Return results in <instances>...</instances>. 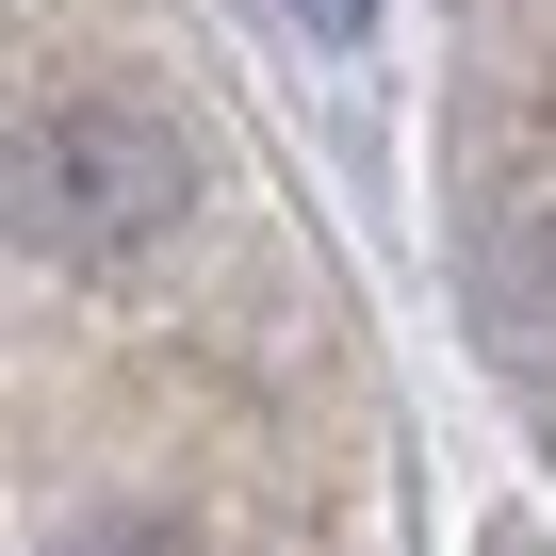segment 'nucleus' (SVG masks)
Masks as SVG:
<instances>
[{"instance_id":"f257e3e1","label":"nucleus","mask_w":556,"mask_h":556,"mask_svg":"<svg viewBox=\"0 0 556 556\" xmlns=\"http://www.w3.org/2000/svg\"><path fill=\"white\" fill-rule=\"evenodd\" d=\"M180 197H197V148L131 99H50L17 131V245L34 262H115V245L180 229Z\"/></svg>"},{"instance_id":"f03ea898","label":"nucleus","mask_w":556,"mask_h":556,"mask_svg":"<svg viewBox=\"0 0 556 556\" xmlns=\"http://www.w3.org/2000/svg\"><path fill=\"white\" fill-rule=\"evenodd\" d=\"M475 328L523 377H556V213H491L475 229Z\"/></svg>"},{"instance_id":"7ed1b4c3","label":"nucleus","mask_w":556,"mask_h":556,"mask_svg":"<svg viewBox=\"0 0 556 556\" xmlns=\"http://www.w3.org/2000/svg\"><path fill=\"white\" fill-rule=\"evenodd\" d=\"M66 556H197V540H180V523H164V507H99V523H83V540H66Z\"/></svg>"},{"instance_id":"20e7f679","label":"nucleus","mask_w":556,"mask_h":556,"mask_svg":"<svg viewBox=\"0 0 556 556\" xmlns=\"http://www.w3.org/2000/svg\"><path fill=\"white\" fill-rule=\"evenodd\" d=\"M278 17H312V34H361V17H377V0H278Z\"/></svg>"}]
</instances>
